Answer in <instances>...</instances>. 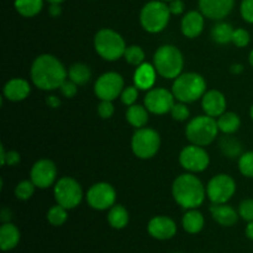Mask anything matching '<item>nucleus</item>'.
Returning <instances> with one entry per match:
<instances>
[{
    "mask_svg": "<svg viewBox=\"0 0 253 253\" xmlns=\"http://www.w3.org/2000/svg\"><path fill=\"white\" fill-rule=\"evenodd\" d=\"M31 81L35 86L44 91L59 89L68 78V72L61 61L52 54H40L32 62L30 71Z\"/></svg>",
    "mask_w": 253,
    "mask_h": 253,
    "instance_id": "obj_1",
    "label": "nucleus"
},
{
    "mask_svg": "<svg viewBox=\"0 0 253 253\" xmlns=\"http://www.w3.org/2000/svg\"><path fill=\"white\" fill-rule=\"evenodd\" d=\"M235 0H199V10L205 17L222 20L232 11Z\"/></svg>",
    "mask_w": 253,
    "mask_h": 253,
    "instance_id": "obj_17",
    "label": "nucleus"
},
{
    "mask_svg": "<svg viewBox=\"0 0 253 253\" xmlns=\"http://www.w3.org/2000/svg\"><path fill=\"white\" fill-rule=\"evenodd\" d=\"M250 115H251L252 120H253V105L251 106V110H250Z\"/></svg>",
    "mask_w": 253,
    "mask_h": 253,
    "instance_id": "obj_52",
    "label": "nucleus"
},
{
    "mask_svg": "<svg viewBox=\"0 0 253 253\" xmlns=\"http://www.w3.org/2000/svg\"><path fill=\"white\" fill-rule=\"evenodd\" d=\"M47 1H48L49 4H61V2H63L64 0H47Z\"/></svg>",
    "mask_w": 253,
    "mask_h": 253,
    "instance_id": "obj_50",
    "label": "nucleus"
},
{
    "mask_svg": "<svg viewBox=\"0 0 253 253\" xmlns=\"http://www.w3.org/2000/svg\"><path fill=\"white\" fill-rule=\"evenodd\" d=\"M57 177V167L51 160H40L30 170V179L36 188L47 189L54 183Z\"/></svg>",
    "mask_w": 253,
    "mask_h": 253,
    "instance_id": "obj_15",
    "label": "nucleus"
},
{
    "mask_svg": "<svg viewBox=\"0 0 253 253\" xmlns=\"http://www.w3.org/2000/svg\"><path fill=\"white\" fill-rule=\"evenodd\" d=\"M137 96H138V88L136 85H131L124 89L120 98H121V101H123V104H125V105L127 106H131L136 103Z\"/></svg>",
    "mask_w": 253,
    "mask_h": 253,
    "instance_id": "obj_39",
    "label": "nucleus"
},
{
    "mask_svg": "<svg viewBox=\"0 0 253 253\" xmlns=\"http://www.w3.org/2000/svg\"><path fill=\"white\" fill-rule=\"evenodd\" d=\"M204 17L200 10H192L187 12L180 22L182 34L188 39H195L199 36L204 30Z\"/></svg>",
    "mask_w": 253,
    "mask_h": 253,
    "instance_id": "obj_19",
    "label": "nucleus"
},
{
    "mask_svg": "<svg viewBox=\"0 0 253 253\" xmlns=\"http://www.w3.org/2000/svg\"><path fill=\"white\" fill-rule=\"evenodd\" d=\"M48 12H49V15L53 17L59 16L62 12L61 4H51V6H49V9H48Z\"/></svg>",
    "mask_w": 253,
    "mask_h": 253,
    "instance_id": "obj_46",
    "label": "nucleus"
},
{
    "mask_svg": "<svg viewBox=\"0 0 253 253\" xmlns=\"http://www.w3.org/2000/svg\"><path fill=\"white\" fill-rule=\"evenodd\" d=\"M174 253H178V252H174Z\"/></svg>",
    "mask_w": 253,
    "mask_h": 253,
    "instance_id": "obj_54",
    "label": "nucleus"
},
{
    "mask_svg": "<svg viewBox=\"0 0 253 253\" xmlns=\"http://www.w3.org/2000/svg\"><path fill=\"white\" fill-rule=\"evenodd\" d=\"M230 71H231V73H234V74H240L244 72V66L240 63H235L230 67Z\"/></svg>",
    "mask_w": 253,
    "mask_h": 253,
    "instance_id": "obj_47",
    "label": "nucleus"
},
{
    "mask_svg": "<svg viewBox=\"0 0 253 253\" xmlns=\"http://www.w3.org/2000/svg\"><path fill=\"white\" fill-rule=\"evenodd\" d=\"M162 1H165V2H169V1H172V0H162Z\"/></svg>",
    "mask_w": 253,
    "mask_h": 253,
    "instance_id": "obj_53",
    "label": "nucleus"
},
{
    "mask_svg": "<svg viewBox=\"0 0 253 253\" xmlns=\"http://www.w3.org/2000/svg\"><path fill=\"white\" fill-rule=\"evenodd\" d=\"M240 12L245 21L253 24V0H242L240 5Z\"/></svg>",
    "mask_w": 253,
    "mask_h": 253,
    "instance_id": "obj_41",
    "label": "nucleus"
},
{
    "mask_svg": "<svg viewBox=\"0 0 253 253\" xmlns=\"http://www.w3.org/2000/svg\"><path fill=\"white\" fill-rule=\"evenodd\" d=\"M124 58L131 66L138 67L140 64L143 63L145 61V52L137 44H131L127 46L125 49V53H124Z\"/></svg>",
    "mask_w": 253,
    "mask_h": 253,
    "instance_id": "obj_32",
    "label": "nucleus"
},
{
    "mask_svg": "<svg viewBox=\"0 0 253 253\" xmlns=\"http://www.w3.org/2000/svg\"><path fill=\"white\" fill-rule=\"evenodd\" d=\"M220 150L226 157L236 158L242 155V145L239 140L226 135L220 140Z\"/></svg>",
    "mask_w": 253,
    "mask_h": 253,
    "instance_id": "obj_31",
    "label": "nucleus"
},
{
    "mask_svg": "<svg viewBox=\"0 0 253 253\" xmlns=\"http://www.w3.org/2000/svg\"><path fill=\"white\" fill-rule=\"evenodd\" d=\"M168 4L162 0H152L143 5L140 12V24L145 31L158 34L167 27L170 19Z\"/></svg>",
    "mask_w": 253,
    "mask_h": 253,
    "instance_id": "obj_6",
    "label": "nucleus"
},
{
    "mask_svg": "<svg viewBox=\"0 0 253 253\" xmlns=\"http://www.w3.org/2000/svg\"><path fill=\"white\" fill-rule=\"evenodd\" d=\"M234 27L231 24L227 22H217L211 29V39L212 41L219 44H226L232 42V35H234Z\"/></svg>",
    "mask_w": 253,
    "mask_h": 253,
    "instance_id": "obj_29",
    "label": "nucleus"
},
{
    "mask_svg": "<svg viewBox=\"0 0 253 253\" xmlns=\"http://www.w3.org/2000/svg\"><path fill=\"white\" fill-rule=\"evenodd\" d=\"M46 103H47V105L52 109H56L61 105V100H59V98H57L56 95L48 96V98L46 99Z\"/></svg>",
    "mask_w": 253,
    "mask_h": 253,
    "instance_id": "obj_45",
    "label": "nucleus"
},
{
    "mask_svg": "<svg viewBox=\"0 0 253 253\" xmlns=\"http://www.w3.org/2000/svg\"><path fill=\"white\" fill-rule=\"evenodd\" d=\"M239 169L242 175L253 178V151L242 153L239 157Z\"/></svg>",
    "mask_w": 253,
    "mask_h": 253,
    "instance_id": "obj_34",
    "label": "nucleus"
},
{
    "mask_svg": "<svg viewBox=\"0 0 253 253\" xmlns=\"http://www.w3.org/2000/svg\"><path fill=\"white\" fill-rule=\"evenodd\" d=\"M156 76H157V71L155 66L143 62L136 68L135 74H133V83L140 90H150L156 83Z\"/></svg>",
    "mask_w": 253,
    "mask_h": 253,
    "instance_id": "obj_21",
    "label": "nucleus"
},
{
    "mask_svg": "<svg viewBox=\"0 0 253 253\" xmlns=\"http://www.w3.org/2000/svg\"><path fill=\"white\" fill-rule=\"evenodd\" d=\"M153 66L161 77L166 79H175L182 74L184 58L182 52L175 46L163 44L155 52Z\"/></svg>",
    "mask_w": 253,
    "mask_h": 253,
    "instance_id": "obj_4",
    "label": "nucleus"
},
{
    "mask_svg": "<svg viewBox=\"0 0 253 253\" xmlns=\"http://www.w3.org/2000/svg\"><path fill=\"white\" fill-rule=\"evenodd\" d=\"M128 220H130V216H128V211L126 210V208H124L123 205H114L109 209L108 214V221L109 225L114 229L121 230L124 227L127 226Z\"/></svg>",
    "mask_w": 253,
    "mask_h": 253,
    "instance_id": "obj_26",
    "label": "nucleus"
},
{
    "mask_svg": "<svg viewBox=\"0 0 253 253\" xmlns=\"http://www.w3.org/2000/svg\"><path fill=\"white\" fill-rule=\"evenodd\" d=\"M147 231L153 239L161 240H169L177 234V225L170 217L163 216H155L150 220L147 225Z\"/></svg>",
    "mask_w": 253,
    "mask_h": 253,
    "instance_id": "obj_16",
    "label": "nucleus"
},
{
    "mask_svg": "<svg viewBox=\"0 0 253 253\" xmlns=\"http://www.w3.org/2000/svg\"><path fill=\"white\" fill-rule=\"evenodd\" d=\"M86 202L95 210H108L115 205L116 192L109 183H95L86 192Z\"/></svg>",
    "mask_w": 253,
    "mask_h": 253,
    "instance_id": "obj_13",
    "label": "nucleus"
},
{
    "mask_svg": "<svg viewBox=\"0 0 253 253\" xmlns=\"http://www.w3.org/2000/svg\"><path fill=\"white\" fill-rule=\"evenodd\" d=\"M210 212L215 221L221 226H234L239 220V212L232 207L226 204H212L210 207Z\"/></svg>",
    "mask_w": 253,
    "mask_h": 253,
    "instance_id": "obj_22",
    "label": "nucleus"
},
{
    "mask_svg": "<svg viewBox=\"0 0 253 253\" xmlns=\"http://www.w3.org/2000/svg\"><path fill=\"white\" fill-rule=\"evenodd\" d=\"M249 62H250V64H251V66L253 67V49H252L251 53H250V56H249Z\"/></svg>",
    "mask_w": 253,
    "mask_h": 253,
    "instance_id": "obj_51",
    "label": "nucleus"
},
{
    "mask_svg": "<svg viewBox=\"0 0 253 253\" xmlns=\"http://www.w3.org/2000/svg\"><path fill=\"white\" fill-rule=\"evenodd\" d=\"M172 93L178 101L194 103L207 93V82L199 73H182L173 82Z\"/></svg>",
    "mask_w": 253,
    "mask_h": 253,
    "instance_id": "obj_3",
    "label": "nucleus"
},
{
    "mask_svg": "<svg viewBox=\"0 0 253 253\" xmlns=\"http://www.w3.org/2000/svg\"><path fill=\"white\" fill-rule=\"evenodd\" d=\"M251 41V36H250L249 31L245 29H235L234 30V35H232V43L235 46L240 47H246L247 44L250 43Z\"/></svg>",
    "mask_w": 253,
    "mask_h": 253,
    "instance_id": "obj_38",
    "label": "nucleus"
},
{
    "mask_svg": "<svg viewBox=\"0 0 253 253\" xmlns=\"http://www.w3.org/2000/svg\"><path fill=\"white\" fill-rule=\"evenodd\" d=\"M239 215L245 221H253V199H245L240 203Z\"/></svg>",
    "mask_w": 253,
    "mask_h": 253,
    "instance_id": "obj_40",
    "label": "nucleus"
},
{
    "mask_svg": "<svg viewBox=\"0 0 253 253\" xmlns=\"http://www.w3.org/2000/svg\"><path fill=\"white\" fill-rule=\"evenodd\" d=\"M36 185L32 183V180H22L15 188V197L19 200H29L34 195Z\"/></svg>",
    "mask_w": 253,
    "mask_h": 253,
    "instance_id": "obj_35",
    "label": "nucleus"
},
{
    "mask_svg": "<svg viewBox=\"0 0 253 253\" xmlns=\"http://www.w3.org/2000/svg\"><path fill=\"white\" fill-rule=\"evenodd\" d=\"M124 90V79L116 72H106L96 79L94 93L100 100H115Z\"/></svg>",
    "mask_w": 253,
    "mask_h": 253,
    "instance_id": "obj_11",
    "label": "nucleus"
},
{
    "mask_svg": "<svg viewBox=\"0 0 253 253\" xmlns=\"http://www.w3.org/2000/svg\"><path fill=\"white\" fill-rule=\"evenodd\" d=\"M148 113L150 111L146 109L145 105L142 106L138 104H133V105L128 106L126 110V120L135 128L145 127L146 124L148 123Z\"/></svg>",
    "mask_w": 253,
    "mask_h": 253,
    "instance_id": "obj_25",
    "label": "nucleus"
},
{
    "mask_svg": "<svg viewBox=\"0 0 253 253\" xmlns=\"http://www.w3.org/2000/svg\"><path fill=\"white\" fill-rule=\"evenodd\" d=\"M170 115H172V118L174 119V120L185 121L189 118L190 111L189 109H188V106L185 105V103L179 101V103H175L174 105H173V108L170 109Z\"/></svg>",
    "mask_w": 253,
    "mask_h": 253,
    "instance_id": "obj_37",
    "label": "nucleus"
},
{
    "mask_svg": "<svg viewBox=\"0 0 253 253\" xmlns=\"http://www.w3.org/2000/svg\"><path fill=\"white\" fill-rule=\"evenodd\" d=\"M21 161V156L16 151H5L4 146L0 147V162L1 166H16Z\"/></svg>",
    "mask_w": 253,
    "mask_h": 253,
    "instance_id": "obj_36",
    "label": "nucleus"
},
{
    "mask_svg": "<svg viewBox=\"0 0 253 253\" xmlns=\"http://www.w3.org/2000/svg\"><path fill=\"white\" fill-rule=\"evenodd\" d=\"M241 125V120L237 114L232 113V111H225L221 116L217 118V126L219 130L225 135H232L236 132Z\"/></svg>",
    "mask_w": 253,
    "mask_h": 253,
    "instance_id": "obj_27",
    "label": "nucleus"
},
{
    "mask_svg": "<svg viewBox=\"0 0 253 253\" xmlns=\"http://www.w3.org/2000/svg\"><path fill=\"white\" fill-rule=\"evenodd\" d=\"M236 192V183L229 174H216L209 180L207 197L212 204H226Z\"/></svg>",
    "mask_w": 253,
    "mask_h": 253,
    "instance_id": "obj_10",
    "label": "nucleus"
},
{
    "mask_svg": "<svg viewBox=\"0 0 253 253\" xmlns=\"http://www.w3.org/2000/svg\"><path fill=\"white\" fill-rule=\"evenodd\" d=\"M172 195L183 209H197L204 203L207 188L194 173L188 172L175 178L172 185Z\"/></svg>",
    "mask_w": 253,
    "mask_h": 253,
    "instance_id": "obj_2",
    "label": "nucleus"
},
{
    "mask_svg": "<svg viewBox=\"0 0 253 253\" xmlns=\"http://www.w3.org/2000/svg\"><path fill=\"white\" fill-rule=\"evenodd\" d=\"M67 219H68L67 209L59 204L49 208V210L47 211V220L53 226H62L67 221Z\"/></svg>",
    "mask_w": 253,
    "mask_h": 253,
    "instance_id": "obj_33",
    "label": "nucleus"
},
{
    "mask_svg": "<svg viewBox=\"0 0 253 253\" xmlns=\"http://www.w3.org/2000/svg\"><path fill=\"white\" fill-rule=\"evenodd\" d=\"M217 120L209 115H200L192 119L185 127V136L192 145L204 146L210 145L219 133Z\"/></svg>",
    "mask_w": 253,
    "mask_h": 253,
    "instance_id": "obj_5",
    "label": "nucleus"
},
{
    "mask_svg": "<svg viewBox=\"0 0 253 253\" xmlns=\"http://www.w3.org/2000/svg\"><path fill=\"white\" fill-rule=\"evenodd\" d=\"M78 86L74 82H72L71 79L67 78L66 81L62 83V85L59 86V89H61V93L62 95L66 96V98H73V96H76L77 91H78Z\"/></svg>",
    "mask_w": 253,
    "mask_h": 253,
    "instance_id": "obj_43",
    "label": "nucleus"
},
{
    "mask_svg": "<svg viewBox=\"0 0 253 253\" xmlns=\"http://www.w3.org/2000/svg\"><path fill=\"white\" fill-rule=\"evenodd\" d=\"M126 47L123 36L111 29L99 30L94 37V48L105 61L113 62L124 57Z\"/></svg>",
    "mask_w": 253,
    "mask_h": 253,
    "instance_id": "obj_7",
    "label": "nucleus"
},
{
    "mask_svg": "<svg viewBox=\"0 0 253 253\" xmlns=\"http://www.w3.org/2000/svg\"><path fill=\"white\" fill-rule=\"evenodd\" d=\"M172 91L165 88H153L148 90L145 96V106L151 114L165 115L170 113V109L175 104Z\"/></svg>",
    "mask_w": 253,
    "mask_h": 253,
    "instance_id": "obj_14",
    "label": "nucleus"
},
{
    "mask_svg": "<svg viewBox=\"0 0 253 253\" xmlns=\"http://www.w3.org/2000/svg\"><path fill=\"white\" fill-rule=\"evenodd\" d=\"M246 236L253 241V221H250L246 227Z\"/></svg>",
    "mask_w": 253,
    "mask_h": 253,
    "instance_id": "obj_49",
    "label": "nucleus"
},
{
    "mask_svg": "<svg viewBox=\"0 0 253 253\" xmlns=\"http://www.w3.org/2000/svg\"><path fill=\"white\" fill-rule=\"evenodd\" d=\"M115 113L113 101L110 100H101L98 105V114L101 119H110Z\"/></svg>",
    "mask_w": 253,
    "mask_h": 253,
    "instance_id": "obj_42",
    "label": "nucleus"
},
{
    "mask_svg": "<svg viewBox=\"0 0 253 253\" xmlns=\"http://www.w3.org/2000/svg\"><path fill=\"white\" fill-rule=\"evenodd\" d=\"M168 7H169V11L172 15H180L184 11V2L182 0H172L168 4Z\"/></svg>",
    "mask_w": 253,
    "mask_h": 253,
    "instance_id": "obj_44",
    "label": "nucleus"
},
{
    "mask_svg": "<svg viewBox=\"0 0 253 253\" xmlns=\"http://www.w3.org/2000/svg\"><path fill=\"white\" fill-rule=\"evenodd\" d=\"M179 163L187 172L199 173L209 167L210 157L202 146H185L179 153Z\"/></svg>",
    "mask_w": 253,
    "mask_h": 253,
    "instance_id": "obj_12",
    "label": "nucleus"
},
{
    "mask_svg": "<svg viewBox=\"0 0 253 253\" xmlns=\"http://www.w3.org/2000/svg\"><path fill=\"white\" fill-rule=\"evenodd\" d=\"M31 91L29 82L22 78H12L5 83L2 93L4 96L10 101H21L29 96Z\"/></svg>",
    "mask_w": 253,
    "mask_h": 253,
    "instance_id": "obj_20",
    "label": "nucleus"
},
{
    "mask_svg": "<svg viewBox=\"0 0 253 253\" xmlns=\"http://www.w3.org/2000/svg\"><path fill=\"white\" fill-rule=\"evenodd\" d=\"M15 9L21 16H36L43 7V0H15Z\"/></svg>",
    "mask_w": 253,
    "mask_h": 253,
    "instance_id": "obj_28",
    "label": "nucleus"
},
{
    "mask_svg": "<svg viewBox=\"0 0 253 253\" xmlns=\"http://www.w3.org/2000/svg\"><path fill=\"white\" fill-rule=\"evenodd\" d=\"M20 230L11 222H4L0 227V247L4 252L14 250L20 242Z\"/></svg>",
    "mask_w": 253,
    "mask_h": 253,
    "instance_id": "obj_23",
    "label": "nucleus"
},
{
    "mask_svg": "<svg viewBox=\"0 0 253 253\" xmlns=\"http://www.w3.org/2000/svg\"><path fill=\"white\" fill-rule=\"evenodd\" d=\"M161 147V136L150 127L137 128L131 138V148L136 157L148 160L156 156Z\"/></svg>",
    "mask_w": 253,
    "mask_h": 253,
    "instance_id": "obj_8",
    "label": "nucleus"
},
{
    "mask_svg": "<svg viewBox=\"0 0 253 253\" xmlns=\"http://www.w3.org/2000/svg\"><path fill=\"white\" fill-rule=\"evenodd\" d=\"M91 77V71L89 66L84 63L72 64L68 71V79L77 84V85H84L89 82Z\"/></svg>",
    "mask_w": 253,
    "mask_h": 253,
    "instance_id": "obj_30",
    "label": "nucleus"
},
{
    "mask_svg": "<svg viewBox=\"0 0 253 253\" xmlns=\"http://www.w3.org/2000/svg\"><path fill=\"white\" fill-rule=\"evenodd\" d=\"M204 216L197 209L187 210V212H185L182 219V225L184 231L192 235L199 234L203 230V227H204Z\"/></svg>",
    "mask_w": 253,
    "mask_h": 253,
    "instance_id": "obj_24",
    "label": "nucleus"
},
{
    "mask_svg": "<svg viewBox=\"0 0 253 253\" xmlns=\"http://www.w3.org/2000/svg\"><path fill=\"white\" fill-rule=\"evenodd\" d=\"M10 219H11V212H10L9 209L4 208L1 210V220L4 222H10Z\"/></svg>",
    "mask_w": 253,
    "mask_h": 253,
    "instance_id": "obj_48",
    "label": "nucleus"
},
{
    "mask_svg": "<svg viewBox=\"0 0 253 253\" xmlns=\"http://www.w3.org/2000/svg\"><path fill=\"white\" fill-rule=\"evenodd\" d=\"M53 193L57 204L62 205L67 210L77 208L83 199V190L81 184L71 177H63L57 180Z\"/></svg>",
    "mask_w": 253,
    "mask_h": 253,
    "instance_id": "obj_9",
    "label": "nucleus"
},
{
    "mask_svg": "<svg viewBox=\"0 0 253 253\" xmlns=\"http://www.w3.org/2000/svg\"><path fill=\"white\" fill-rule=\"evenodd\" d=\"M202 106L205 115L217 119L226 111V98L216 89L207 90L202 98Z\"/></svg>",
    "mask_w": 253,
    "mask_h": 253,
    "instance_id": "obj_18",
    "label": "nucleus"
}]
</instances>
